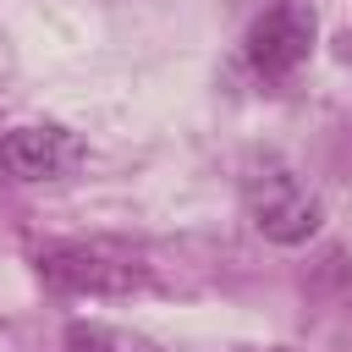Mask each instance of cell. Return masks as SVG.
I'll return each instance as SVG.
<instances>
[{"label":"cell","instance_id":"cell-1","mask_svg":"<svg viewBox=\"0 0 352 352\" xmlns=\"http://www.w3.org/2000/svg\"><path fill=\"white\" fill-rule=\"evenodd\" d=\"M33 270L50 292H66V297H126V292H143L154 275L138 248L110 242V236L50 242V248H38Z\"/></svg>","mask_w":352,"mask_h":352},{"label":"cell","instance_id":"cell-2","mask_svg":"<svg viewBox=\"0 0 352 352\" xmlns=\"http://www.w3.org/2000/svg\"><path fill=\"white\" fill-rule=\"evenodd\" d=\"M242 204H248V220L258 226V236L280 242V248H297L308 236H319L324 226V204L297 182V170L275 154L253 160L248 176H242Z\"/></svg>","mask_w":352,"mask_h":352},{"label":"cell","instance_id":"cell-3","mask_svg":"<svg viewBox=\"0 0 352 352\" xmlns=\"http://www.w3.org/2000/svg\"><path fill=\"white\" fill-rule=\"evenodd\" d=\"M88 160V143L72 126L55 121H33V126H11L0 138V176L16 187H38V182H60Z\"/></svg>","mask_w":352,"mask_h":352},{"label":"cell","instance_id":"cell-4","mask_svg":"<svg viewBox=\"0 0 352 352\" xmlns=\"http://www.w3.org/2000/svg\"><path fill=\"white\" fill-rule=\"evenodd\" d=\"M319 16L308 0H275L253 28H248V66L264 77H286L314 55Z\"/></svg>","mask_w":352,"mask_h":352},{"label":"cell","instance_id":"cell-5","mask_svg":"<svg viewBox=\"0 0 352 352\" xmlns=\"http://www.w3.org/2000/svg\"><path fill=\"white\" fill-rule=\"evenodd\" d=\"M66 352H160L148 336L126 330V324H104V319H77L66 324Z\"/></svg>","mask_w":352,"mask_h":352},{"label":"cell","instance_id":"cell-6","mask_svg":"<svg viewBox=\"0 0 352 352\" xmlns=\"http://www.w3.org/2000/svg\"><path fill=\"white\" fill-rule=\"evenodd\" d=\"M264 352H292V346H264Z\"/></svg>","mask_w":352,"mask_h":352}]
</instances>
